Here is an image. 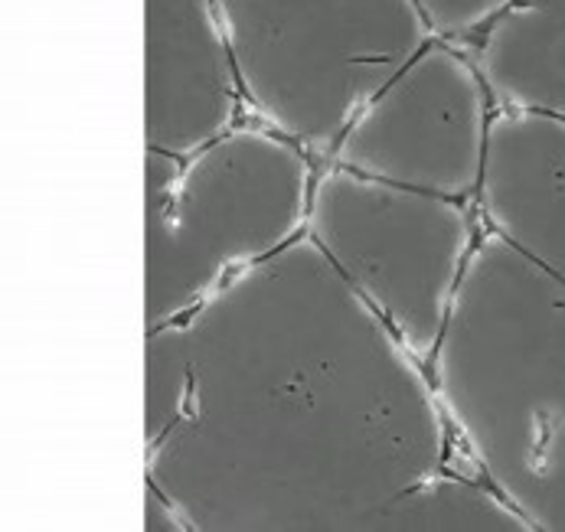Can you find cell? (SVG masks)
Masks as SVG:
<instances>
[{"label": "cell", "instance_id": "obj_1", "mask_svg": "<svg viewBox=\"0 0 565 532\" xmlns=\"http://www.w3.org/2000/svg\"><path fill=\"white\" fill-rule=\"evenodd\" d=\"M451 448L428 366L308 235L148 330V483L190 532H366Z\"/></svg>", "mask_w": 565, "mask_h": 532}, {"label": "cell", "instance_id": "obj_2", "mask_svg": "<svg viewBox=\"0 0 565 532\" xmlns=\"http://www.w3.org/2000/svg\"><path fill=\"white\" fill-rule=\"evenodd\" d=\"M428 373L468 464L565 532V278L484 226Z\"/></svg>", "mask_w": 565, "mask_h": 532}, {"label": "cell", "instance_id": "obj_3", "mask_svg": "<svg viewBox=\"0 0 565 532\" xmlns=\"http://www.w3.org/2000/svg\"><path fill=\"white\" fill-rule=\"evenodd\" d=\"M321 160L243 118L190 157L148 151V330L308 232Z\"/></svg>", "mask_w": 565, "mask_h": 532}, {"label": "cell", "instance_id": "obj_4", "mask_svg": "<svg viewBox=\"0 0 565 532\" xmlns=\"http://www.w3.org/2000/svg\"><path fill=\"white\" fill-rule=\"evenodd\" d=\"M245 115L327 160L353 115L435 36L418 0H213Z\"/></svg>", "mask_w": 565, "mask_h": 532}, {"label": "cell", "instance_id": "obj_5", "mask_svg": "<svg viewBox=\"0 0 565 532\" xmlns=\"http://www.w3.org/2000/svg\"><path fill=\"white\" fill-rule=\"evenodd\" d=\"M305 235L428 366L484 220L478 203L321 163Z\"/></svg>", "mask_w": 565, "mask_h": 532}, {"label": "cell", "instance_id": "obj_6", "mask_svg": "<svg viewBox=\"0 0 565 532\" xmlns=\"http://www.w3.org/2000/svg\"><path fill=\"white\" fill-rule=\"evenodd\" d=\"M493 92L471 46L431 36L347 125L323 163L478 203Z\"/></svg>", "mask_w": 565, "mask_h": 532}, {"label": "cell", "instance_id": "obj_7", "mask_svg": "<svg viewBox=\"0 0 565 532\" xmlns=\"http://www.w3.org/2000/svg\"><path fill=\"white\" fill-rule=\"evenodd\" d=\"M245 115L213 0H148V151L190 157Z\"/></svg>", "mask_w": 565, "mask_h": 532}, {"label": "cell", "instance_id": "obj_8", "mask_svg": "<svg viewBox=\"0 0 565 532\" xmlns=\"http://www.w3.org/2000/svg\"><path fill=\"white\" fill-rule=\"evenodd\" d=\"M478 210L487 228L565 278V121L497 108Z\"/></svg>", "mask_w": 565, "mask_h": 532}, {"label": "cell", "instance_id": "obj_9", "mask_svg": "<svg viewBox=\"0 0 565 532\" xmlns=\"http://www.w3.org/2000/svg\"><path fill=\"white\" fill-rule=\"evenodd\" d=\"M471 53L497 108L565 121V0H513Z\"/></svg>", "mask_w": 565, "mask_h": 532}, {"label": "cell", "instance_id": "obj_10", "mask_svg": "<svg viewBox=\"0 0 565 532\" xmlns=\"http://www.w3.org/2000/svg\"><path fill=\"white\" fill-rule=\"evenodd\" d=\"M373 532H530V523L471 467V474L451 470V464L422 477L390 500Z\"/></svg>", "mask_w": 565, "mask_h": 532}, {"label": "cell", "instance_id": "obj_11", "mask_svg": "<svg viewBox=\"0 0 565 532\" xmlns=\"http://www.w3.org/2000/svg\"><path fill=\"white\" fill-rule=\"evenodd\" d=\"M435 36L471 46L513 0H418Z\"/></svg>", "mask_w": 565, "mask_h": 532}, {"label": "cell", "instance_id": "obj_12", "mask_svg": "<svg viewBox=\"0 0 565 532\" xmlns=\"http://www.w3.org/2000/svg\"><path fill=\"white\" fill-rule=\"evenodd\" d=\"M145 530L151 532H190L180 510L163 497L158 487L148 483V500H145Z\"/></svg>", "mask_w": 565, "mask_h": 532}]
</instances>
